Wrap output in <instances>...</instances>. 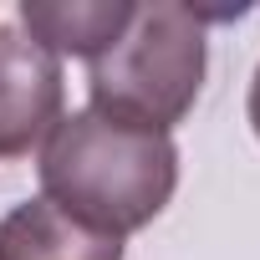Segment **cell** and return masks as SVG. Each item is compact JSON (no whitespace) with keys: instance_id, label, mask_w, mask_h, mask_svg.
I'll return each mask as SVG.
<instances>
[{"instance_id":"1","label":"cell","mask_w":260,"mask_h":260,"mask_svg":"<svg viewBox=\"0 0 260 260\" xmlns=\"http://www.w3.org/2000/svg\"><path fill=\"white\" fill-rule=\"evenodd\" d=\"M41 194L67 214L127 240L153 224L179 189V148L169 133L117 122L97 107L61 112L41 143Z\"/></svg>"},{"instance_id":"2","label":"cell","mask_w":260,"mask_h":260,"mask_svg":"<svg viewBox=\"0 0 260 260\" xmlns=\"http://www.w3.org/2000/svg\"><path fill=\"white\" fill-rule=\"evenodd\" d=\"M204 67V11L179 0H148L133 6L122 36L97 61H87V107L148 133H174L199 102Z\"/></svg>"},{"instance_id":"3","label":"cell","mask_w":260,"mask_h":260,"mask_svg":"<svg viewBox=\"0 0 260 260\" xmlns=\"http://www.w3.org/2000/svg\"><path fill=\"white\" fill-rule=\"evenodd\" d=\"M61 61L26 31L0 21V158H26L61 122Z\"/></svg>"},{"instance_id":"4","label":"cell","mask_w":260,"mask_h":260,"mask_svg":"<svg viewBox=\"0 0 260 260\" xmlns=\"http://www.w3.org/2000/svg\"><path fill=\"white\" fill-rule=\"evenodd\" d=\"M0 260H122V240L36 194L0 219Z\"/></svg>"},{"instance_id":"5","label":"cell","mask_w":260,"mask_h":260,"mask_svg":"<svg viewBox=\"0 0 260 260\" xmlns=\"http://www.w3.org/2000/svg\"><path fill=\"white\" fill-rule=\"evenodd\" d=\"M133 21V0H21V26L31 41H41L56 61L82 56L97 61L122 26Z\"/></svg>"},{"instance_id":"6","label":"cell","mask_w":260,"mask_h":260,"mask_svg":"<svg viewBox=\"0 0 260 260\" xmlns=\"http://www.w3.org/2000/svg\"><path fill=\"white\" fill-rule=\"evenodd\" d=\"M245 112H250V127H255V138H260V67H255V82H250V102H245Z\"/></svg>"}]
</instances>
